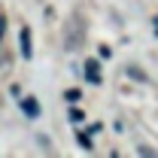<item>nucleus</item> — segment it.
<instances>
[{"instance_id": "nucleus-9", "label": "nucleus", "mask_w": 158, "mask_h": 158, "mask_svg": "<svg viewBox=\"0 0 158 158\" xmlns=\"http://www.w3.org/2000/svg\"><path fill=\"white\" fill-rule=\"evenodd\" d=\"M3 34H6V19L0 15V40H3Z\"/></svg>"}, {"instance_id": "nucleus-3", "label": "nucleus", "mask_w": 158, "mask_h": 158, "mask_svg": "<svg viewBox=\"0 0 158 158\" xmlns=\"http://www.w3.org/2000/svg\"><path fill=\"white\" fill-rule=\"evenodd\" d=\"M85 79L91 85H100V64L98 61H85Z\"/></svg>"}, {"instance_id": "nucleus-2", "label": "nucleus", "mask_w": 158, "mask_h": 158, "mask_svg": "<svg viewBox=\"0 0 158 158\" xmlns=\"http://www.w3.org/2000/svg\"><path fill=\"white\" fill-rule=\"evenodd\" d=\"M19 103H21V113H24L27 118H40V103H37V98H21Z\"/></svg>"}, {"instance_id": "nucleus-8", "label": "nucleus", "mask_w": 158, "mask_h": 158, "mask_svg": "<svg viewBox=\"0 0 158 158\" xmlns=\"http://www.w3.org/2000/svg\"><path fill=\"white\" fill-rule=\"evenodd\" d=\"M128 73H131V76H134V79H146V76H143V73H140V70H137V67H128Z\"/></svg>"}, {"instance_id": "nucleus-4", "label": "nucleus", "mask_w": 158, "mask_h": 158, "mask_svg": "<svg viewBox=\"0 0 158 158\" xmlns=\"http://www.w3.org/2000/svg\"><path fill=\"white\" fill-rule=\"evenodd\" d=\"M21 55H24V58L34 55V46H31V27H21Z\"/></svg>"}, {"instance_id": "nucleus-6", "label": "nucleus", "mask_w": 158, "mask_h": 158, "mask_svg": "<svg viewBox=\"0 0 158 158\" xmlns=\"http://www.w3.org/2000/svg\"><path fill=\"white\" fill-rule=\"evenodd\" d=\"M64 98L70 100V103H76V100H79V98H82V94H79L76 88H70V91H67V94H64Z\"/></svg>"}, {"instance_id": "nucleus-1", "label": "nucleus", "mask_w": 158, "mask_h": 158, "mask_svg": "<svg viewBox=\"0 0 158 158\" xmlns=\"http://www.w3.org/2000/svg\"><path fill=\"white\" fill-rule=\"evenodd\" d=\"M82 40H85V21H82V15H73V19L67 21V34H64V43H67V49L70 52H76L79 46H82Z\"/></svg>"}, {"instance_id": "nucleus-7", "label": "nucleus", "mask_w": 158, "mask_h": 158, "mask_svg": "<svg viewBox=\"0 0 158 158\" xmlns=\"http://www.w3.org/2000/svg\"><path fill=\"white\" fill-rule=\"evenodd\" d=\"M70 118H73V122H82L85 116H82V110H76V106H73V110H70Z\"/></svg>"}, {"instance_id": "nucleus-5", "label": "nucleus", "mask_w": 158, "mask_h": 158, "mask_svg": "<svg viewBox=\"0 0 158 158\" xmlns=\"http://www.w3.org/2000/svg\"><path fill=\"white\" fill-rule=\"evenodd\" d=\"M76 140H79V146H82V149H91V146H94V143H91V137H88V134H82V131L76 134Z\"/></svg>"}]
</instances>
